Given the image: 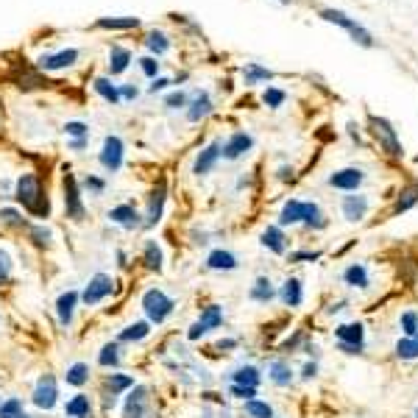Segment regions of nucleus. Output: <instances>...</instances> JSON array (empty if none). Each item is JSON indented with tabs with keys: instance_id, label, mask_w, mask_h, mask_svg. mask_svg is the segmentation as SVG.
I'll return each instance as SVG.
<instances>
[{
	"instance_id": "18",
	"label": "nucleus",
	"mask_w": 418,
	"mask_h": 418,
	"mask_svg": "<svg viewBox=\"0 0 418 418\" xmlns=\"http://www.w3.org/2000/svg\"><path fill=\"white\" fill-rule=\"evenodd\" d=\"M365 212H368V198L365 195H346L343 198V218L346 221H362L365 218Z\"/></svg>"
},
{
	"instance_id": "47",
	"label": "nucleus",
	"mask_w": 418,
	"mask_h": 418,
	"mask_svg": "<svg viewBox=\"0 0 418 418\" xmlns=\"http://www.w3.org/2000/svg\"><path fill=\"white\" fill-rule=\"evenodd\" d=\"M402 332H404V338H418V315L416 313H404V315H402Z\"/></svg>"
},
{
	"instance_id": "64",
	"label": "nucleus",
	"mask_w": 418,
	"mask_h": 418,
	"mask_svg": "<svg viewBox=\"0 0 418 418\" xmlns=\"http://www.w3.org/2000/svg\"><path fill=\"white\" fill-rule=\"evenodd\" d=\"M416 416H418V413H416Z\"/></svg>"
},
{
	"instance_id": "36",
	"label": "nucleus",
	"mask_w": 418,
	"mask_h": 418,
	"mask_svg": "<svg viewBox=\"0 0 418 418\" xmlns=\"http://www.w3.org/2000/svg\"><path fill=\"white\" fill-rule=\"evenodd\" d=\"M413 204H418V184H410V187H404L399 198H396V207H393V212L390 215H402V212H407Z\"/></svg>"
},
{
	"instance_id": "27",
	"label": "nucleus",
	"mask_w": 418,
	"mask_h": 418,
	"mask_svg": "<svg viewBox=\"0 0 418 418\" xmlns=\"http://www.w3.org/2000/svg\"><path fill=\"white\" fill-rule=\"evenodd\" d=\"M237 257L231 254V251H224V249H215V251H209V257H207V268L209 271H237Z\"/></svg>"
},
{
	"instance_id": "15",
	"label": "nucleus",
	"mask_w": 418,
	"mask_h": 418,
	"mask_svg": "<svg viewBox=\"0 0 418 418\" xmlns=\"http://www.w3.org/2000/svg\"><path fill=\"white\" fill-rule=\"evenodd\" d=\"M221 142H212V145H207L198 157H195V164H193V173L195 176H207L212 167H215V162L221 160Z\"/></svg>"
},
{
	"instance_id": "60",
	"label": "nucleus",
	"mask_w": 418,
	"mask_h": 418,
	"mask_svg": "<svg viewBox=\"0 0 418 418\" xmlns=\"http://www.w3.org/2000/svg\"><path fill=\"white\" fill-rule=\"evenodd\" d=\"M70 148H73V151H84V148H87V137H84V140H73Z\"/></svg>"
},
{
	"instance_id": "28",
	"label": "nucleus",
	"mask_w": 418,
	"mask_h": 418,
	"mask_svg": "<svg viewBox=\"0 0 418 418\" xmlns=\"http://www.w3.org/2000/svg\"><path fill=\"white\" fill-rule=\"evenodd\" d=\"M229 380H231V385L259 387V382H262V374H259V368H254V365H240V368H234V371L229 374Z\"/></svg>"
},
{
	"instance_id": "30",
	"label": "nucleus",
	"mask_w": 418,
	"mask_h": 418,
	"mask_svg": "<svg viewBox=\"0 0 418 418\" xmlns=\"http://www.w3.org/2000/svg\"><path fill=\"white\" fill-rule=\"evenodd\" d=\"M134 385H137V382H134V377H131V374H109V377L103 380L106 396H120V393L131 390Z\"/></svg>"
},
{
	"instance_id": "6",
	"label": "nucleus",
	"mask_w": 418,
	"mask_h": 418,
	"mask_svg": "<svg viewBox=\"0 0 418 418\" xmlns=\"http://www.w3.org/2000/svg\"><path fill=\"white\" fill-rule=\"evenodd\" d=\"M112 293H115L112 276H109V273H95V276L87 282L84 293H81V304H84V307H98V304L106 301Z\"/></svg>"
},
{
	"instance_id": "11",
	"label": "nucleus",
	"mask_w": 418,
	"mask_h": 418,
	"mask_svg": "<svg viewBox=\"0 0 418 418\" xmlns=\"http://www.w3.org/2000/svg\"><path fill=\"white\" fill-rule=\"evenodd\" d=\"M321 14H323V20H329V23H338V26H343V28L352 33V36L357 39V42H360V45H371V42H374V39H371V33L365 31V28H360L357 23H352V20H349V17L343 14V11H335V9H323Z\"/></svg>"
},
{
	"instance_id": "26",
	"label": "nucleus",
	"mask_w": 418,
	"mask_h": 418,
	"mask_svg": "<svg viewBox=\"0 0 418 418\" xmlns=\"http://www.w3.org/2000/svg\"><path fill=\"white\" fill-rule=\"evenodd\" d=\"M78 59V51L70 48V51H59V53H51V56H42L39 59V67L42 70H62V67H70Z\"/></svg>"
},
{
	"instance_id": "59",
	"label": "nucleus",
	"mask_w": 418,
	"mask_h": 418,
	"mask_svg": "<svg viewBox=\"0 0 418 418\" xmlns=\"http://www.w3.org/2000/svg\"><path fill=\"white\" fill-rule=\"evenodd\" d=\"M218 349H237V340L226 338V340H218Z\"/></svg>"
},
{
	"instance_id": "19",
	"label": "nucleus",
	"mask_w": 418,
	"mask_h": 418,
	"mask_svg": "<svg viewBox=\"0 0 418 418\" xmlns=\"http://www.w3.org/2000/svg\"><path fill=\"white\" fill-rule=\"evenodd\" d=\"M374 134H377V140L387 148L390 157H402V145L396 140V131L390 129L385 120H374Z\"/></svg>"
},
{
	"instance_id": "55",
	"label": "nucleus",
	"mask_w": 418,
	"mask_h": 418,
	"mask_svg": "<svg viewBox=\"0 0 418 418\" xmlns=\"http://www.w3.org/2000/svg\"><path fill=\"white\" fill-rule=\"evenodd\" d=\"M282 100H285V93H282V90H268V93H265V103H268V106H279Z\"/></svg>"
},
{
	"instance_id": "63",
	"label": "nucleus",
	"mask_w": 418,
	"mask_h": 418,
	"mask_svg": "<svg viewBox=\"0 0 418 418\" xmlns=\"http://www.w3.org/2000/svg\"><path fill=\"white\" fill-rule=\"evenodd\" d=\"M0 404H3V399H0Z\"/></svg>"
},
{
	"instance_id": "7",
	"label": "nucleus",
	"mask_w": 418,
	"mask_h": 418,
	"mask_svg": "<svg viewBox=\"0 0 418 418\" xmlns=\"http://www.w3.org/2000/svg\"><path fill=\"white\" fill-rule=\"evenodd\" d=\"M123 157H126V145H123V140H120L117 134H109V137L103 140V148H100L98 162L103 164L106 173H117V170L123 167Z\"/></svg>"
},
{
	"instance_id": "44",
	"label": "nucleus",
	"mask_w": 418,
	"mask_h": 418,
	"mask_svg": "<svg viewBox=\"0 0 418 418\" xmlns=\"http://www.w3.org/2000/svg\"><path fill=\"white\" fill-rule=\"evenodd\" d=\"M304 224L310 226V229H323L326 226V218L321 215L318 204H307L304 207Z\"/></svg>"
},
{
	"instance_id": "43",
	"label": "nucleus",
	"mask_w": 418,
	"mask_h": 418,
	"mask_svg": "<svg viewBox=\"0 0 418 418\" xmlns=\"http://www.w3.org/2000/svg\"><path fill=\"white\" fill-rule=\"evenodd\" d=\"M396 357H399V360H416L418 338H402V340L396 343Z\"/></svg>"
},
{
	"instance_id": "5",
	"label": "nucleus",
	"mask_w": 418,
	"mask_h": 418,
	"mask_svg": "<svg viewBox=\"0 0 418 418\" xmlns=\"http://www.w3.org/2000/svg\"><path fill=\"white\" fill-rule=\"evenodd\" d=\"M221 326H224V307H221V304H209V307L201 310L198 321L187 329V340H201L207 332L221 329Z\"/></svg>"
},
{
	"instance_id": "29",
	"label": "nucleus",
	"mask_w": 418,
	"mask_h": 418,
	"mask_svg": "<svg viewBox=\"0 0 418 418\" xmlns=\"http://www.w3.org/2000/svg\"><path fill=\"white\" fill-rule=\"evenodd\" d=\"M268 380H271L273 385L288 387L290 382H293V368H290V362H285V360H273V362L268 365Z\"/></svg>"
},
{
	"instance_id": "31",
	"label": "nucleus",
	"mask_w": 418,
	"mask_h": 418,
	"mask_svg": "<svg viewBox=\"0 0 418 418\" xmlns=\"http://www.w3.org/2000/svg\"><path fill=\"white\" fill-rule=\"evenodd\" d=\"M120 360H123V354H120V343L117 340L100 346V352H98V365L100 368H117Z\"/></svg>"
},
{
	"instance_id": "3",
	"label": "nucleus",
	"mask_w": 418,
	"mask_h": 418,
	"mask_svg": "<svg viewBox=\"0 0 418 418\" xmlns=\"http://www.w3.org/2000/svg\"><path fill=\"white\" fill-rule=\"evenodd\" d=\"M65 215L70 221L81 224L87 218V209H84V198H81V184L73 173H65Z\"/></svg>"
},
{
	"instance_id": "38",
	"label": "nucleus",
	"mask_w": 418,
	"mask_h": 418,
	"mask_svg": "<svg viewBox=\"0 0 418 418\" xmlns=\"http://www.w3.org/2000/svg\"><path fill=\"white\" fill-rule=\"evenodd\" d=\"M140 20L137 17H100L98 28H112V31H123V28H137Z\"/></svg>"
},
{
	"instance_id": "41",
	"label": "nucleus",
	"mask_w": 418,
	"mask_h": 418,
	"mask_svg": "<svg viewBox=\"0 0 418 418\" xmlns=\"http://www.w3.org/2000/svg\"><path fill=\"white\" fill-rule=\"evenodd\" d=\"M20 413H26V402H23V399H17V396L3 399V404H0V418H17Z\"/></svg>"
},
{
	"instance_id": "20",
	"label": "nucleus",
	"mask_w": 418,
	"mask_h": 418,
	"mask_svg": "<svg viewBox=\"0 0 418 418\" xmlns=\"http://www.w3.org/2000/svg\"><path fill=\"white\" fill-rule=\"evenodd\" d=\"M262 246H265L268 251H273V254H285V251H288V237H285L282 226H268V229L262 231Z\"/></svg>"
},
{
	"instance_id": "10",
	"label": "nucleus",
	"mask_w": 418,
	"mask_h": 418,
	"mask_svg": "<svg viewBox=\"0 0 418 418\" xmlns=\"http://www.w3.org/2000/svg\"><path fill=\"white\" fill-rule=\"evenodd\" d=\"M148 413V387L134 385L123 402V418H145Z\"/></svg>"
},
{
	"instance_id": "58",
	"label": "nucleus",
	"mask_w": 418,
	"mask_h": 418,
	"mask_svg": "<svg viewBox=\"0 0 418 418\" xmlns=\"http://www.w3.org/2000/svg\"><path fill=\"white\" fill-rule=\"evenodd\" d=\"M170 81L167 78H154V84H151V93H160V90H164Z\"/></svg>"
},
{
	"instance_id": "17",
	"label": "nucleus",
	"mask_w": 418,
	"mask_h": 418,
	"mask_svg": "<svg viewBox=\"0 0 418 418\" xmlns=\"http://www.w3.org/2000/svg\"><path fill=\"white\" fill-rule=\"evenodd\" d=\"M142 265L151 273H162L164 271V254H162L157 240H145V246H142Z\"/></svg>"
},
{
	"instance_id": "57",
	"label": "nucleus",
	"mask_w": 418,
	"mask_h": 418,
	"mask_svg": "<svg viewBox=\"0 0 418 418\" xmlns=\"http://www.w3.org/2000/svg\"><path fill=\"white\" fill-rule=\"evenodd\" d=\"M137 98V87H123L120 90V100H134Z\"/></svg>"
},
{
	"instance_id": "34",
	"label": "nucleus",
	"mask_w": 418,
	"mask_h": 418,
	"mask_svg": "<svg viewBox=\"0 0 418 418\" xmlns=\"http://www.w3.org/2000/svg\"><path fill=\"white\" fill-rule=\"evenodd\" d=\"M209 112H212V100H209V95H207V93H198L195 100L190 103V109H187V120H190V123H198V120L207 117Z\"/></svg>"
},
{
	"instance_id": "50",
	"label": "nucleus",
	"mask_w": 418,
	"mask_h": 418,
	"mask_svg": "<svg viewBox=\"0 0 418 418\" xmlns=\"http://www.w3.org/2000/svg\"><path fill=\"white\" fill-rule=\"evenodd\" d=\"M84 190H87L90 195H103V190H106V182L90 173V176L84 179Z\"/></svg>"
},
{
	"instance_id": "13",
	"label": "nucleus",
	"mask_w": 418,
	"mask_h": 418,
	"mask_svg": "<svg viewBox=\"0 0 418 418\" xmlns=\"http://www.w3.org/2000/svg\"><path fill=\"white\" fill-rule=\"evenodd\" d=\"M140 218H142V215H140L131 204H120V207H112V209H109V221L117 224L120 229H126V231L137 229V226H142Z\"/></svg>"
},
{
	"instance_id": "37",
	"label": "nucleus",
	"mask_w": 418,
	"mask_h": 418,
	"mask_svg": "<svg viewBox=\"0 0 418 418\" xmlns=\"http://www.w3.org/2000/svg\"><path fill=\"white\" fill-rule=\"evenodd\" d=\"M243 413L249 418H273V407H271L268 402L249 399V402H243Z\"/></svg>"
},
{
	"instance_id": "51",
	"label": "nucleus",
	"mask_w": 418,
	"mask_h": 418,
	"mask_svg": "<svg viewBox=\"0 0 418 418\" xmlns=\"http://www.w3.org/2000/svg\"><path fill=\"white\" fill-rule=\"evenodd\" d=\"M164 106H170V109H184V106H187V95H184V93H170V95L164 98Z\"/></svg>"
},
{
	"instance_id": "54",
	"label": "nucleus",
	"mask_w": 418,
	"mask_h": 418,
	"mask_svg": "<svg viewBox=\"0 0 418 418\" xmlns=\"http://www.w3.org/2000/svg\"><path fill=\"white\" fill-rule=\"evenodd\" d=\"M318 257H321V251H296V254H290V262H315Z\"/></svg>"
},
{
	"instance_id": "32",
	"label": "nucleus",
	"mask_w": 418,
	"mask_h": 418,
	"mask_svg": "<svg viewBox=\"0 0 418 418\" xmlns=\"http://www.w3.org/2000/svg\"><path fill=\"white\" fill-rule=\"evenodd\" d=\"M65 382L70 387H84L90 382V365H87V362H73V365H67Z\"/></svg>"
},
{
	"instance_id": "33",
	"label": "nucleus",
	"mask_w": 418,
	"mask_h": 418,
	"mask_svg": "<svg viewBox=\"0 0 418 418\" xmlns=\"http://www.w3.org/2000/svg\"><path fill=\"white\" fill-rule=\"evenodd\" d=\"M343 282H346L349 288H360V290L368 288V271H365V265H360V262L349 265V268L343 271Z\"/></svg>"
},
{
	"instance_id": "53",
	"label": "nucleus",
	"mask_w": 418,
	"mask_h": 418,
	"mask_svg": "<svg viewBox=\"0 0 418 418\" xmlns=\"http://www.w3.org/2000/svg\"><path fill=\"white\" fill-rule=\"evenodd\" d=\"M246 78H249V81H268V78H271V73H268V70H262V67H249V70H246Z\"/></svg>"
},
{
	"instance_id": "2",
	"label": "nucleus",
	"mask_w": 418,
	"mask_h": 418,
	"mask_svg": "<svg viewBox=\"0 0 418 418\" xmlns=\"http://www.w3.org/2000/svg\"><path fill=\"white\" fill-rule=\"evenodd\" d=\"M140 307H142V313H145V321L151 323H164L173 313H176V301L160 288H148L142 293V298H140Z\"/></svg>"
},
{
	"instance_id": "52",
	"label": "nucleus",
	"mask_w": 418,
	"mask_h": 418,
	"mask_svg": "<svg viewBox=\"0 0 418 418\" xmlns=\"http://www.w3.org/2000/svg\"><path fill=\"white\" fill-rule=\"evenodd\" d=\"M140 67H142V73H145L148 78H157L160 62H157V59H151V56H145V59H140Z\"/></svg>"
},
{
	"instance_id": "35",
	"label": "nucleus",
	"mask_w": 418,
	"mask_h": 418,
	"mask_svg": "<svg viewBox=\"0 0 418 418\" xmlns=\"http://www.w3.org/2000/svg\"><path fill=\"white\" fill-rule=\"evenodd\" d=\"M131 62V53L126 48H120V45H115L112 51H109V73L112 75H120Z\"/></svg>"
},
{
	"instance_id": "14",
	"label": "nucleus",
	"mask_w": 418,
	"mask_h": 418,
	"mask_svg": "<svg viewBox=\"0 0 418 418\" xmlns=\"http://www.w3.org/2000/svg\"><path fill=\"white\" fill-rule=\"evenodd\" d=\"M251 145H254V140H251V134H246V131H237V134H231L229 137V142L224 145V154L226 160H240L246 151H251Z\"/></svg>"
},
{
	"instance_id": "16",
	"label": "nucleus",
	"mask_w": 418,
	"mask_h": 418,
	"mask_svg": "<svg viewBox=\"0 0 418 418\" xmlns=\"http://www.w3.org/2000/svg\"><path fill=\"white\" fill-rule=\"evenodd\" d=\"M329 184L332 187H338V190H357L360 184H362V170H357V167H346V170H338V173H332V179H329Z\"/></svg>"
},
{
	"instance_id": "42",
	"label": "nucleus",
	"mask_w": 418,
	"mask_h": 418,
	"mask_svg": "<svg viewBox=\"0 0 418 418\" xmlns=\"http://www.w3.org/2000/svg\"><path fill=\"white\" fill-rule=\"evenodd\" d=\"M28 237H31L33 243L39 246V249H48L51 246V229L48 226H42V224H28Z\"/></svg>"
},
{
	"instance_id": "8",
	"label": "nucleus",
	"mask_w": 418,
	"mask_h": 418,
	"mask_svg": "<svg viewBox=\"0 0 418 418\" xmlns=\"http://www.w3.org/2000/svg\"><path fill=\"white\" fill-rule=\"evenodd\" d=\"M335 338H338V349L346 354H360L362 352V343H365V329L362 323H340L335 329Z\"/></svg>"
},
{
	"instance_id": "46",
	"label": "nucleus",
	"mask_w": 418,
	"mask_h": 418,
	"mask_svg": "<svg viewBox=\"0 0 418 418\" xmlns=\"http://www.w3.org/2000/svg\"><path fill=\"white\" fill-rule=\"evenodd\" d=\"M65 134L73 140H84V137H90V126L81 120H70V123H65Z\"/></svg>"
},
{
	"instance_id": "1",
	"label": "nucleus",
	"mask_w": 418,
	"mask_h": 418,
	"mask_svg": "<svg viewBox=\"0 0 418 418\" xmlns=\"http://www.w3.org/2000/svg\"><path fill=\"white\" fill-rule=\"evenodd\" d=\"M14 198L23 204V209H28L33 218H48L51 215V204L48 195L42 193V182L33 173H23L14 184Z\"/></svg>"
},
{
	"instance_id": "49",
	"label": "nucleus",
	"mask_w": 418,
	"mask_h": 418,
	"mask_svg": "<svg viewBox=\"0 0 418 418\" xmlns=\"http://www.w3.org/2000/svg\"><path fill=\"white\" fill-rule=\"evenodd\" d=\"M229 393H231L234 399H243V402L257 399V387H249V385H229Z\"/></svg>"
},
{
	"instance_id": "21",
	"label": "nucleus",
	"mask_w": 418,
	"mask_h": 418,
	"mask_svg": "<svg viewBox=\"0 0 418 418\" xmlns=\"http://www.w3.org/2000/svg\"><path fill=\"white\" fill-rule=\"evenodd\" d=\"M279 298H282V304L285 307H301V301H304V288H301V279H285V285L282 290L276 293Z\"/></svg>"
},
{
	"instance_id": "61",
	"label": "nucleus",
	"mask_w": 418,
	"mask_h": 418,
	"mask_svg": "<svg viewBox=\"0 0 418 418\" xmlns=\"http://www.w3.org/2000/svg\"><path fill=\"white\" fill-rule=\"evenodd\" d=\"M117 265H120V268H126V265H129V257H126V251H117Z\"/></svg>"
},
{
	"instance_id": "56",
	"label": "nucleus",
	"mask_w": 418,
	"mask_h": 418,
	"mask_svg": "<svg viewBox=\"0 0 418 418\" xmlns=\"http://www.w3.org/2000/svg\"><path fill=\"white\" fill-rule=\"evenodd\" d=\"M315 374H318V365H315V362H307V365L301 368V377H304V380H313Z\"/></svg>"
},
{
	"instance_id": "12",
	"label": "nucleus",
	"mask_w": 418,
	"mask_h": 418,
	"mask_svg": "<svg viewBox=\"0 0 418 418\" xmlns=\"http://www.w3.org/2000/svg\"><path fill=\"white\" fill-rule=\"evenodd\" d=\"M164 201H167V187L164 184H157L154 190H151V195H148V209H145V221H142V226H157L162 221V212H164Z\"/></svg>"
},
{
	"instance_id": "45",
	"label": "nucleus",
	"mask_w": 418,
	"mask_h": 418,
	"mask_svg": "<svg viewBox=\"0 0 418 418\" xmlns=\"http://www.w3.org/2000/svg\"><path fill=\"white\" fill-rule=\"evenodd\" d=\"M145 45H148V51H154L157 56H162L167 48H170V42H167V36L160 31H154V33H148V39H145Z\"/></svg>"
},
{
	"instance_id": "39",
	"label": "nucleus",
	"mask_w": 418,
	"mask_h": 418,
	"mask_svg": "<svg viewBox=\"0 0 418 418\" xmlns=\"http://www.w3.org/2000/svg\"><path fill=\"white\" fill-rule=\"evenodd\" d=\"M95 93L109 103H120V90L109 78H95Z\"/></svg>"
},
{
	"instance_id": "48",
	"label": "nucleus",
	"mask_w": 418,
	"mask_h": 418,
	"mask_svg": "<svg viewBox=\"0 0 418 418\" xmlns=\"http://www.w3.org/2000/svg\"><path fill=\"white\" fill-rule=\"evenodd\" d=\"M11 268H14V262H11V254H9L6 249H0V285L11 279Z\"/></svg>"
},
{
	"instance_id": "25",
	"label": "nucleus",
	"mask_w": 418,
	"mask_h": 418,
	"mask_svg": "<svg viewBox=\"0 0 418 418\" xmlns=\"http://www.w3.org/2000/svg\"><path fill=\"white\" fill-rule=\"evenodd\" d=\"M304 207H307V201H296V198H290L288 204L282 207V212H279V226L304 224Z\"/></svg>"
},
{
	"instance_id": "40",
	"label": "nucleus",
	"mask_w": 418,
	"mask_h": 418,
	"mask_svg": "<svg viewBox=\"0 0 418 418\" xmlns=\"http://www.w3.org/2000/svg\"><path fill=\"white\" fill-rule=\"evenodd\" d=\"M0 221L6 226H11V229H28V221L23 218V212L20 209H11V207H3L0 209Z\"/></svg>"
},
{
	"instance_id": "23",
	"label": "nucleus",
	"mask_w": 418,
	"mask_h": 418,
	"mask_svg": "<svg viewBox=\"0 0 418 418\" xmlns=\"http://www.w3.org/2000/svg\"><path fill=\"white\" fill-rule=\"evenodd\" d=\"M249 298L251 301H257V304H271L273 298H276V288H273V282L268 279V276H257L254 279V285L249 290Z\"/></svg>"
},
{
	"instance_id": "62",
	"label": "nucleus",
	"mask_w": 418,
	"mask_h": 418,
	"mask_svg": "<svg viewBox=\"0 0 418 418\" xmlns=\"http://www.w3.org/2000/svg\"><path fill=\"white\" fill-rule=\"evenodd\" d=\"M17 418H33V416H28V413H20Z\"/></svg>"
},
{
	"instance_id": "9",
	"label": "nucleus",
	"mask_w": 418,
	"mask_h": 418,
	"mask_svg": "<svg viewBox=\"0 0 418 418\" xmlns=\"http://www.w3.org/2000/svg\"><path fill=\"white\" fill-rule=\"evenodd\" d=\"M78 304H81V293H78L75 288L59 293V298H56V318H59V326H62V329H70V323H73V318H75Z\"/></svg>"
},
{
	"instance_id": "4",
	"label": "nucleus",
	"mask_w": 418,
	"mask_h": 418,
	"mask_svg": "<svg viewBox=\"0 0 418 418\" xmlns=\"http://www.w3.org/2000/svg\"><path fill=\"white\" fill-rule=\"evenodd\" d=\"M31 402L39 410H45V413L53 410V407L59 404V385H56V377H53V374H42V377L36 380Z\"/></svg>"
},
{
	"instance_id": "24",
	"label": "nucleus",
	"mask_w": 418,
	"mask_h": 418,
	"mask_svg": "<svg viewBox=\"0 0 418 418\" xmlns=\"http://www.w3.org/2000/svg\"><path fill=\"white\" fill-rule=\"evenodd\" d=\"M151 335V323L148 321H134L129 326H123L120 329V335H117V343L123 346V343H140V340H145Z\"/></svg>"
},
{
	"instance_id": "22",
	"label": "nucleus",
	"mask_w": 418,
	"mask_h": 418,
	"mask_svg": "<svg viewBox=\"0 0 418 418\" xmlns=\"http://www.w3.org/2000/svg\"><path fill=\"white\" fill-rule=\"evenodd\" d=\"M93 413V399L87 393H75L73 399H67L65 418H90Z\"/></svg>"
}]
</instances>
